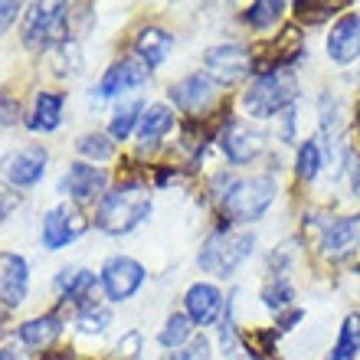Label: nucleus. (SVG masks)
Listing matches in <instances>:
<instances>
[{"label": "nucleus", "mask_w": 360, "mask_h": 360, "mask_svg": "<svg viewBox=\"0 0 360 360\" xmlns=\"http://www.w3.org/2000/svg\"><path fill=\"white\" fill-rule=\"evenodd\" d=\"M148 217H151V197H148V190H141L138 184H124V187L102 197V207H98V219L95 223L105 233L122 236V233H131L134 226H141Z\"/></svg>", "instance_id": "f257e3e1"}, {"label": "nucleus", "mask_w": 360, "mask_h": 360, "mask_svg": "<svg viewBox=\"0 0 360 360\" xmlns=\"http://www.w3.org/2000/svg\"><path fill=\"white\" fill-rule=\"evenodd\" d=\"M252 249H256V236L246 233V229H217L203 243L197 262L203 272L217 275V278H226V275H233L252 256Z\"/></svg>", "instance_id": "f03ea898"}, {"label": "nucleus", "mask_w": 360, "mask_h": 360, "mask_svg": "<svg viewBox=\"0 0 360 360\" xmlns=\"http://www.w3.org/2000/svg\"><path fill=\"white\" fill-rule=\"evenodd\" d=\"M69 37V7L66 4H33L23 20V46L33 53L63 46Z\"/></svg>", "instance_id": "7ed1b4c3"}, {"label": "nucleus", "mask_w": 360, "mask_h": 360, "mask_svg": "<svg viewBox=\"0 0 360 360\" xmlns=\"http://www.w3.org/2000/svg\"><path fill=\"white\" fill-rule=\"evenodd\" d=\"M275 187L272 177H246V180H233V187L223 193V213L233 223H252L272 207Z\"/></svg>", "instance_id": "20e7f679"}, {"label": "nucleus", "mask_w": 360, "mask_h": 360, "mask_svg": "<svg viewBox=\"0 0 360 360\" xmlns=\"http://www.w3.org/2000/svg\"><path fill=\"white\" fill-rule=\"evenodd\" d=\"M295 92H298V82H295L292 69H278V72H266L259 76L252 86L243 95V105L252 118H269L275 112H285L292 105Z\"/></svg>", "instance_id": "39448f33"}, {"label": "nucleus", "mask_w": 360, "mask_h": 360, "mask_svg": "<svg viewBox=\"0 0 360 360\" xmlns=\"http://www.w3.org/2000/svg\"><path fill=\"white\" fill-rule=\"evenodd\" d=\"M203 63H207V76L213 82L229 86V82H239L252 69V53L243 43H223V46H210Z\"/></svg>", "instance_id": "423d86ee"}, {"label": "nucleus", "mask_w": 360, "mask_h": 360, "mask_svg": "<svg viewBox=\"0 0 360 360\" xmlns=\"http://www.w3.org/2000/svg\"><path fill=\"white\" fill-rule=\"evenodd\" d=\"M144 282V266L128 256H115L102 266V288L112 302H124L131 298Z\"/></svg>", "instance_id": "0eeeda50"}, {"label": "nucleus", "mask_w": 360, "mask_h": 360, "mask_svg": "<svg viewBox=\"0 0 360 360\" xmlns=\"http://www.w3.org/2000/svg\"><path fill=\"white\" fill-rule=\"evenodd\" d=\"M148 79H151V66L148 63H141V59H134V56L118 59V63L108 66V72L102 76L95 95L98 98H112V95H122V92H131V89L144 86Z\"/></svg>", "instance_id": "6e6552de"}, {"label": "nucleus", "mask_w": 360, "mask_h": 360, "mask_svg": "<svg viewBox=\"0 0 360 360\" xmlns=\"http://www.w3.org/2000/svg\"><path fill=\"white\" fill-rule=\"evenodd\" d=\"M167 95H171V102L177 108H184L190 115H200V112H207L210 105H213V98H217V82L207 72H193V76L174 82L167 89Z\"/></svg>", "instance_id": "1a4fd4ad"}, {"label": "nucleus", "mask_w": 360, "mask_h": 360, "mask_svg": "<svg viewBox=\"0 0 360 360\" xmlns=\"http://www.w3.org/2000/svg\"><path fill=\"white\" fill-rule=\"evenodd\" d=\"M105 187H108V174L92 164H72L66 177L59 180V193H69L76 203H92L105 197Z\"/></svg>", "instance_id": "9d476101"}, {"label": "nucleus", "mask_w": 360, "mask_h": 360, "mask_svg": "<svg viewBox=\"0 0 360 360\" xmlns=\"http://www.w3.org/2000/svg\"><path fill=\"white\" fill-rule=\"evenodd\" d=\"M82 229H86L82 213H79L76 207H69V203H59L56 210H49L46 217H43V246L63 249V246H69Z\"/></svg>", "instance_id": "9b49d317"}, {"label": "nucleus", "mask_w": 360, "mask_h": 360, "mask_svg": "<svg viewBox=\"0 0 360 360\" xmlns=\"http://www.w3.org/2000/svg\"><path fill=\"white\" fill-rule=\"evenodd\" d=\"M46 171V148L43 144H30L20 151L4 158V174L13 187H33Z\"/></svg>", "instance_id": "f8f14e48"}, {"label": "nucleus", "mask_w": 360, "mask_h": 360, "mask_svg": "<svg viewBox=\"0 0 360 360\" xmlns=\"http://www.w3.org/2000/svg\"><path fill=\"white\" fill-rule=\"evenodd\" d=\"M27 259L17 252H0V304L4 308H17L27 298Z\"/></svg>", "instance_id": "ddd939ff"}, {"label": "nucleus", "mask_w": 360, "mask_h": 360, "mask_svg": "<svg viewBox=\"0 0 360 360\" xmlns=\"http://www.w3.org/2000/svg\"><path fill=\"white\" fill-rule=\"evenodd\" d=\"M328 56L338 66H347L360 56V13H344L331 27L328 37Z\"/></svg>", "instance_id": "4468645a"}, {"label": "nucleus", "mask_w": 360, "mask_h": 360, "mask_svg": "<svg viewBox=\"0 0 360 360\" xmlns=\"http://www.w3.org/2000/svg\"><path fill=\"white\" fill-rule=\"evenodd\" d=\"M219 144H223V151H226V158L233 164H249L259 154V148H262V138H259V131L252 124L229 122L223 128V134H219Z\"/></svg>", "instance_id": "2eb2a0df"}, {"label": "nucleus", "mask_w": 360, "mask_h": 360, "mask_svg": "<svg viewBox=\"0 0 360 360\" xmlns=\"http://www.w3.org/2000/svg\"><path fill=\"white\" fill-rule=\"evenodd\" d=\"M184 304H187V318L193 324H213L217 321L219 308H223V295H219L217 285L210 282H197L187 288V298H184Z\"/></svg>", "instance_id": "dca6fc26"}, {"label": "nucleus", "mask_w": 360, "mask_h": 360, "mask_svg": "<svg viewBox=\"0 0 360 360\" xmlns=\"http://www.w3.org/2000/svg\"><path fill=\"white\" fill-rule=\"evenodd\" d=\"M324 256L331 259H344L347 252L360 246V213L357 217H344V219H334L331 226L324 229Z\"/></svg>", "instance_id": "f3484780"}, {"label": "nucleus", "mask_w": 360, "mask_h": 360, "mask_svg": "<svg viewBox=\"0 0 360 360\" xmlns=\"http://www.w3.org/2000/svg\"><path fill=\"white\" fill-rule=\"evenodd\" d=\"M174 49V37L171 33H164V30L158 27H148L138 33V39H134V53H138V59L141 63H148V66H161L164 59L171 56Z\"/></svg>", "instance_id": "a211bd4d"}, {"label": "nucleus", "mask_w": 360, "mask_h": 360, "mask_svg": "<svg viewBox=\"0 0 360 360\" xmlns=\"http://www.w3.org/2000/svg\"><path fill=\"white\" fill-rule=\"evenodd\" d=\"M171 128H174L171 108H167V105H148L141 115V122H138V141H141V148H154Z\"/></svg>", "instance_id": "6ab92c4d"}, {"label": "nucleus", "mask_w": 360, "mask_h": 360, "mask_svg": "<svg viewBox=\"0 0 360 360\" xmlns=\"http://www.w3.org/2000/svg\"><path fill=\"white\" fill-rule=\"evenodd\" d=\"M56 292L66 298V302L76 304H89L95 292V275L86 272V269H63L56 275Z\"/></svg>", "instance_id": "aec40b11"}, {"label": "nucleus", "mask_w": 360, "mask_h": 360, "mask_svg": "<svg viewBox=\"0 0 360 360\" xmlns=\"http://www.w3.org/2000/svg\"><path fill=\"white\" fill-rule=\"evenodd\" d=\"M59 331H63V324H59L56 314H43V318H30V321L20 324V341L27 344V347L43 351V347H49V344L56 341Z\"/></svg>", "instance_id": "412c9836"}, {"label": "nucleus", "mask_w": 360, "mask_h": 360, "mask_svg": "<svg viewBox=\"0 0 360 360\" xmlns=\"http://www.w3.org/2000/svg\"><path fill=\"white\" fill-rule=\"evenodd\" d=\"M63 122V95L56 92H39L33 102V115L27 118V124L33 131H53Z\"/></svg>", "instance_id": "4be33fe9"}, {"label": "nucleus", "mask_w": 360, "mask_h": 360, "mask_svg": "<svg viewBox=\"0 0 360 360\" xmlns=\"http://www.w3.org/2000/svg\"><path fill=\"white\" fill-rule=\"evenodd\" d=\"M360 347V314H347L341 324V338L334 344V351L328 360H351Z\"/></svg>", "instance_id": "5701e85b"}, {"label": "nucleus", "mask_w": 360, "mask_h": 360, "mask_svg": "<svg viewBox=\"0 0 360 360\" xmlns=\"http://www.w3.org/2000/svg\"><path fill=\"white\" fill-rule=\"evenodd\" d=\"M282 13H285L282 0H259V4H252V7L243 13V20H246L252 30H266V27H272V23H278Z\"/></svg>", "instance_id": "b1692460"}, {"label": "nucleus", "mask_w": 360, "mask_h": 360, "mask_svg": "<svg viewBox=\"0 0 360 360\" xmlns=\"http://www.w3.org/2000/svg\"><path fill=\"white\" fill-rule=\"evenodd\" d=\"M190 331H193V321H190L187 314H171L167 324H164V331L158 334V341L167 347V351H177L184 344L190 341Z\"/></svg>", "instance_id": "393cba45"}, {"label": "nucleus", "mask_w": 360, "mask_h": 360, "mask_svg": "<svg viewBox=\"0 0 360 360\" xmlns=\"http://www.w3.org/2000/svg\"><path fill=\"white\" fill-rule=\"evenodd\" d=\"M144 115V105L141 102H124L118 112L112 115V124H108V134H112L115 141H124L128 134H131L134 122H141Z\"/></svg>", "instance_id": "a878e982"}, {"label": "nucleus", "mask_w": 360, "mask_h": 360, "mask_svg": "<svg viewBox=\"0 0 360 360\" xmlns=\"http://www.w3.org/2000/svg\"><path fill=\"white\" fill-rule=\"evenodd\" d=\"M108 321H112V311H108L105 304L89 302L79 308V328L86 334H102L105 328H108Z\"/></svg>", "instance_id": "bb28decb"}, {"label": "nucleus", "mask_w": 360, "mask_h": 360, "mask_svg": "<svg viewBox=\"0 0 360 360\" xmlns=\"http://www.w3.org/2000/svg\"><path fill=\"white\" fill-rule=\"evenodd\" d=\"M318 167H321V151H318V144L304 141L302 148H298V158H295V174L302 180H311L314 174H318Z\"/></svg>", "instance_id": "cd10ccee"}, {"label": "nucleus", "mask_w": 360, "mask_h": 360, "mask_svg": "<svg viewBox=\"0 0 360 360\" xmlns=\"http://www.w3.org/2000/svg\"><path fill=\"white\" fill-rule=\"evenodd\" d=\"M76 148H79V154H86V158H95V161H108L112 158V141L105 138V134H82L76 141Z\"/></svg>", "instance_id": "c85d7f7f"}, {"label": "nucleus", "mask_w": 360, "mask_h": 360, "mask_svg": "<svg viewBox=\"0 0 360 360\" xmlns=\"http://www.w3.org/2000/svg\"><path fill=\"white\" fill-rule=\"evenodd\" d=\"M262 298H266L269 308L282 311V308H288V304H292V285L285 282V278H282V282L275 278V282H269L266 288H262Z\"/></svg>", "instance_id": "c756f323"}, {"label": "nucleus", "mask_w": 360, "mask_h": 360, "mask_svg": "<svg viewBox=\"0 0 360 360\" xmlns=\"http://www.w3.org/2000/svg\"><path fill=\"white\" fill-rule=\"evenodd\" d=\"M171 360H210V341L207 338H190L184 347L171 351Z\"/></svg>", "instance_id": "7c9ffc66"}, {"label": "nucleus", "mask_w": 360, "mask_h": 360, "mask_svg": "<svg viewBox=\"0 0 360 360\" xmlns=\"http://www.w3.org/2000/svg\"><path fill=\"white\" fill-rule=\"evenodd\" d=\"M338 10V4H298L295 7V13H298V20H304V23H321V20H328Z\"/></svg>", "instance_id": "2f4dec72"}, {"label": "nucleus", "mask_w": 360, "mask_h": 360, "mask_svg": "<svg viewBox=\"0 0 360 360\" xmlns=\"http://www.w3.org/2000/svg\"><path fill=\"white\" fill-rule=\"evenodd\" d=\"M17 13H20V7L13 4V0H0V33H4V30L17 20Z\"/></svg>", "instance_id": "473e14b6"}, {"label": "nucleus", "mask_w": 360, "mask_h": 360, "mask_svg": "<svg viewBox=\"0 0 360 360\" xmlns=\"http://www.w3.org/2000/svg\"><path fill=\"white\" fill-rule=\"evenodd\" d=\"M17 203H20V197H17V193H7V190L0 187V219L7 217V213H10V210H13V207H17Z\"/></svg>", "instance_id": "72a5a7b5"}, {"label": "nucleus", "mask_w": 360, "mask_h": 360, "mask_svg": "<svg viewBox=\"0 0 360 360\" xmlns=\"http://www.w3.org/2000/svg\"><path fill=\"white\" fill-rule=\"evenodd\" d=\"M298 321H302V311H298V308H292L288 314H282V321H278V324H282V331H292Z\"/></svg>", "instance_id": "f704fd0d"}, {"label": "nucleus", "mask_w": 360, "mask_h": 360, "mask_svg": "<svg viewBox=\"0 0 360 360\" xmlns=\"http://www.w3.org/2000/svg\"><path fill=\"white\" fill-rule=\"evenodd\" d=\"M351 184H354V193L360 197V161L354 164V171H351Z\"/></svg>", "instance_id": "c9c22d12"}, {"label": "nucleus", "mask_w": 360, "mask_h": 360, "mask_svg": "<svg viewBox=\"0 0 360 360\" xmlns=\"http://www.w3.org/2000/svg\"><path fill=\"white\" fill-rule=\"evenodd\" d=\"M0 360H17V354H13V351H0Z\"/></svg>", "instance_id": "e433bc0d"}, {"label": "nucleus", "mask_w": 360, "mask_h": 360, "mask_svg": "<svg viewBox=\"0 0 360 360\" xmlns=\"http://www.w3.org/2000/svg\"><path fill=\"white\" fill-rule=\"evenodd\" d=\"M357 124H360V108H357Z\"/></svg>", "instance_id": "4c0bfd02"}, {"label": "nucleus", "mask_w": 360, "mask_h": 360, "mask_svg": "<svg viewBox=\"0 0 360 360\" xmlns=\"http://www.w3.org/2000/svg\"><path fill=\"white\" fill-rule=\"evenodd\" d=\"M0 324H4V314H0Z\"/></svg>", "instance_id": "58836bf2"}]
</instances>
